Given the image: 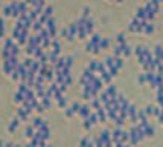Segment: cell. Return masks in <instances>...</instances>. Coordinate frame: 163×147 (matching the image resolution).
Returning <instances> with one entry per match:
<instances>
[{
    "label": "cell",
    "mask_w": 163,
    "mask_h": 147,
    "mask_svg": "<svg viewBox=\"0 0 163 147\" xmlns=\"http://www.w3.org/2000/svg\"><path fill=\"white\" fill-rule=\"evenodd\" d=\"M76 25H78V38L86 40L89 36L93 34L95 20L91 17V12H90V8H89V6H84V8H82L81 16L76 20Z\"/></svg>",
    "instance_id": "cell-1"
},
{
    "label": "cell",
    "mask_w": 163,
    "mask_h": 147,
    "mask_svg": "<svg viewBox=\"0 0 163 147\" xmlns=\"http://www.w3.org/2000/svg\"><path fill=\"white\" fill-rule=\"evenodd\" d=\"M101 40H102V37L99 36V34H91V37L89 38V41H87L86 51L90 52V54H98V52H101V51H102V49H101Z\"/></svg>",
    "instance_id": "cell-2"
},
{
    "label": "cell",
    "mask_w": 163,
    "mask_h": 147,
    "mask_svg": "<svg viewBox=\"0 0 163 147\" xmlns=\"http://www.w3.org/2000/svg\"><path fill=\"white\" fill-rule=\"evenodd\" d=\"M145 25V20H140L137 17H133L128 23V31L134 32V34H142V28Z\"/></svg>",
    "instance_id": "cell-3"
},
{
    "label": "cell",
    "mask_w": 163,
    "mask_h": 147,
    "mask_svg": "<svg viewBox=\"0 0 163 147\" xmlns=\"http://www.w3.org/2000/svg\"><path fill=\"white\" fill-rule=\"evenodd\" d=\"M63 36L66 37L69 41H72L75 37H78V25H76V21L69 23V25L63 29Z\"/></svg>",
    "instance_id": "cell-4"
},
{
    "label": "cell",
    "mask_w": 163,
    "mask_h": 147,
    "mask_svg": "<svg viewBox=\"0 0 163 147\" xmlns=\"http://www.w3.org/2000/svg\"><path fill=\"white\" fill-rule=\"evenodd\" d=\"M31 112H32V109H29V107H26V106L21 104V107H18V110H17V118L20 121H26L29 118Z\"/></svg>",
    "instance_id": "cell-5"
},
{
    "label": "cell",
    "mask_w": 163,
    "mask_h": 147,
    "mask_svg": "<svg viewBox=\"0 0 163 147\" xmlns=\"http://www.w3.org/2000/svg\"><path fill=\"white\" fill-rule=\"evenodd\" d=\"M154 29H156V26H154L152 21H145V25H143V28H142V34L149 36V34L154 32Z\"/></svg>",
    "instance_id": "cell-6"
},
{
    "label": "cell",
    "mask_w": 163,
    "mask_h": 147,
    "mask_svg": "<svg viewBox=\"0 0 163 147\" xmlns=\"http://www.w3.org/2000/svg\"><path fill=\"white\" fill-rule=\"evenodd\" d=\"M79 107H81V104L73 103L72 106L67 107V110H66V116H72V115H75V113H78V112H79Z\"/></svg>",
    "instance_id": "cell-7"
},
{
    "label": "cell",
    "mask_w": 163,
    "mask_h": 147,
    "mask_svg": "<svg viewBox=\"0 0 163 147\" xmlns=\"http://www.w3.org/2000/svg\"><path fill=\"white\" fill-rule=\"evenodd\" d=\"M18 124H20V120H18L17 116H15V118H12V120H11V123H9V126H8V130H9V132H15L17 127H18Z\"/></svg>",
    "instance_id": "cell-8"
},
{
    "label": "cell",
    "mask_w": 163,
    "mask_h": 147,
    "mask_svg": "<svg viewBox=\"0 0 163 147\" xmlns=\"http://www.w3.org/2000/svg\"><path fill=\"white\" fill-rule=\"evenodd\" d=\"M34 135H35V129H34V126L31 124V126H28L26 130H24V136H26L28 140H32V138H34Z\"/></svg>",
    "instance_id": "cell-9"
},
{
    "label": "cell",
    "mask_w": 163,
    "mask_h": 147,
    "mask_svg": "<svg viewBox=\"0 0 163 147\" xmlns=\"http://www.w3.org/2000/svg\"><path fill=\"white\" fill-rule=\"evenodd\" d=\"M5 32H6V26H5V18L0 17V40L5 37Z\"/></svg>",
    "instance_id": "cell-10"
},
{
    "label": "cell",
    "mask_w": 163,
    "mask_h": 147,
    "mask_svg": "<svg viewBox=\"0 0 163 147\" xmlns=\"http://www.w3.org/2000/svg\"><path fill=\"white\" fill-rule=\"evenodd\" d=\"M116 43H127L125 34H117V36H116Z\"/></svg>",
    "instance_id": "cell-11"
},
{
    "label": "cell",
    "mask_w": 163,
    "mask_h": 147,
    "mask_svg": "<svg viewBox=\"0 0 163 147\" xmlns=\"http://www.w3.org/2000/svg\"><path fill=\"white\" fill-rule=\"evenodd\" d=\"M108 2H116V3H122L124 0H108Z\"/></svg>",
    "instance_id": "cell-12"
},
{
    "label": "cell",
    "mask_w": 163,
    "mask_h": 147,
    "mask_svg": "<svg viewBox=\"0 0 163 147\" xmlns=\"http://www.w3.org/2000/svg\"><path fill=\"white\" fill-rule=\"evenodd\" d=\"M24 147H35V146H34L32 143H29V144H26V146H24Z\"/></svg>",
    "instance_id": "cell-13"
},
{
    "label": "cell",
    "mask_w": 163,
    "mask_h": 147,
    "mask_svg": "<svg viewBox=\"0 0 163 147\" xmlns=\"http://www.w3.org/2000/svg\"><path fill=\"white\" fill-rule=\"evenodd\" d=\"M156 2H157L159 5H160V3H163V0H156Z\"/></svg>",
    "instance_id": "cell-14"
}]
</instances>
